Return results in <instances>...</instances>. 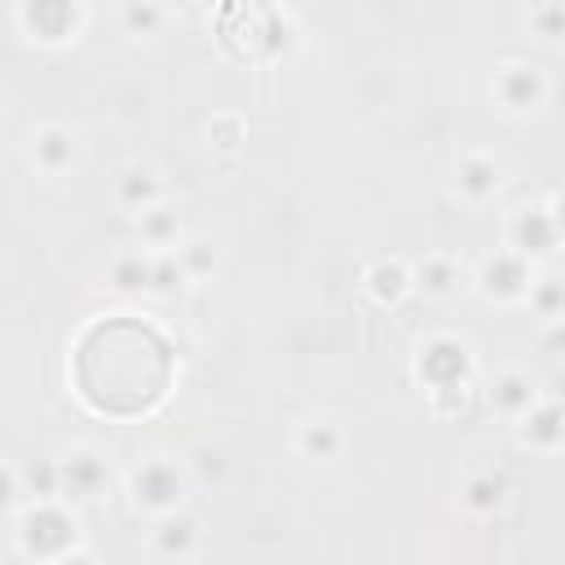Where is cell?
<instances>
[{
	"label": "cell",
	"mask_w": 565,
	"mask_h": 565,
	"mask_svg": "<svg viewBox=\"0 0 565 565\" xmlns=\"http://www.w3.org/2000/svg\"><path fill=\"white\" fill-rule=\"evenodd\" d=\"M9 525H13V543H18V552L26 561L57 565V561L88 556L79 516L62 499H35V503H26L18 516H9Z\"/></svg>",
	"instance_id": "obj_1"
},
{
	"label": "cell",
	"mask_w": 565,
	"mask_h": 565,
	"mask_svg": "<svg viewBox=\"0 0 565 565\" xmlns=\"http://www.w3.org/2000/svg\"><path fill=\"white\" fill-rule=\"evenodd\" d=\"M190 486H194L190 463L177 459V455H159V450L141 455V459L128 468V477H124V494H128L132 512H141V516H150V521H154V516H168V512H177V508H185Z\"/></svg>",
	"instance_id": "obj_2"
},
{
	"label": "cell",
	"mask_w": 565,
	"mask_h": 565,
	"mask_svg": "<svg viewBox=\"0 0 565 565\" xmlns=\"http://www.w3.org/2000/svg\"><path fill=\"white\" fill-rule=\"evenodd\" d=\"M547 93H552V79L539 62H525V57H512L503 66H494V79H490V97L499 102L503 115H534L547 106Z\"/></svg>",
	"instance_id": "obj_3"
},
{
	"label": "cell",
	"mask_w": 565,
	"mask_h": 565,
	"mask_svg": "<svg viewBox=\"0 0 565 565\" xmlns=\"http://www.w3.org/2000/svg\"><path fill=\"white\" fill-rule=\"evenodd\" d=\"M415 380L437 393V388H459L472 380V349L468 340L459 335H428L419 349H415Z\"/></svg>",
	"instance_id": "obj_4"
},
{
	"label": "cell",
	"mask_w": 565,
	"mask_h": 565,
	"mask_svg": "<svg viewBox=\"0 0 565 565\" xmlns=\"http://www.w3.org/2000/svg\"><path fill=\"white\" fill-rule=\"evenodd\" d=\"M472 282H477V291H481L490 305H521V300L530 296V282H534V260L503 243L499 252H490V256L477 265Z\"/></svg>",
	"instance_id": "obj_5"
},
{
	"label": "cell",
	"mask_w": 565,
	"mask_h": 565,
	"mask_svg": "<svg viewBox=\"0 0 565 565\" xmlns=\"http://www.w3.org/2000/svg\"><path fill=\"white\" fill-rule=\"evenodd\" d=\"M18 26L35 44H71L84 31V0H18Z\"/></svg>",
	"instance_id": "obj_6"
},
{
	"label": "cell",
	"mask_w": 565,
	"mask_h": 565,
	"mask_svg": "<svg viewBox=\"0 0 565 565\" xmlns=\"http://www.w3.org/2000/svg\"><path fill=\"white\" fill-rule=\"evenodd\" d=\"M57 459H62V499H71V503H97V499L110 494L115 472H110L106 450H97V446H71Z\"/></svg>",
	"instance_id": "obj_7"
},
{
	"label": "cell",
	"mask_w": 565,
	"mask_h": 565,
	"mask_svg": "<svg viewBox=\"0 0 565 565\" xmlns=\"http://www.w3.org/2000/svg\"><path fill=\"white\" fill-rule=\"evenodd\" d=\"M503 243L516 247L521 256H530L534 265L547 260L556 247H565V243H561V230H556V216H552L547 203H525V207H516V212L508 216V225H503Z\"/></svg>",
	"instance_id": "obj_8"
},
{
	"label": "cell",
	"mask_w": 565,
	"mask_h": 565,
	"mask_svg": "<svg viewBox=\"0 0 565 565\" xmlns=\"http://www.w3.org/2000/svg\"><path fill=\"white\" fill-rule=\"evenodd\" d=\"M362 291L366 300H375L380 309H397L411 291H415V265L406 256H375L362 269Z\"/></svg>",
	"instance_id": "obj_9"
},
{
	"label": "cell",
	"mask_w": 565,
	"mask_h": 565,
	"mask_svg": "<svg viewBox=\"0 0 565 565\" xmlns=\"http://www.w3.org/2000/svg\"><path fill=\"white\" fill-rule=\"evenodd\" d=\"M146 547H150V556H159V561H185V556H194V552L203 547V525H199L194 512L177 508V512H168V516H154V530H150Z\"/></svg>",
	"instance_id": "obj_10"
},
{
	"label": "cell",
	"mask_w": 565,
	"mask_h": 565,
	"mask_svg": "<svg viewBox=\"0 0 565 565\" xmlns=\"http://www.w3.org/2000/svg\"><path fill=\"white\" fill-rule=\"evenodd\" d=\"M455 194L463 203H490L499 190H503V163L486 150H468L455 159Z\"/></svg>",
	"instance_id": "obj_11"
},
{
	"label": "cell",
	"mask_w": 565,
	"mask_h": 565,
	"mask_svg": "<svg viewBox=\"0 0 565 565\" xmlns=\"http://www.w3.org/2000/svg\"><path fill=\"white\" fill-rule=\"evenodd\" d=\"M79 159V137L71 124H40L31 132V163L44 177H62L66 168H75Z\"/></svg>",
	"instance_id": "obj_12"
},
{
	"label": "cell",
	"mask_w": 565,
	"mask_h": 565,
	"mask_svg": "<svg viewBox=\"0 0 565 565\" xmlns=\"http://www.w3.org/2000/svg\"><path fill=\"white\" fill-rule=\"evenodd\" d=\"M486 397H490V411H494V415H503L508 424H516L543 393H539V384H534L530 371H521V366H503V371L490 380Z\"/></svg>",
	"instance_id": "obj_13"
},
{
	"label": "cell",
	"mask_w": 565,
	"mask_h": 565,
	"mask_svg": "<svg viewBox=\"0 0 565 565\" xmlns=\"http://www.w3.org/2000/svg\"><path fill=\"white\" fill-rule=\"evenodd\" d=\"M411 265H415V291L428 296V300H450V296L463 287V265H459L455 252L433 247V252H424V256L411 260Z\"/></svg>",
	"instance_id": "obj_14"
},
{
	"label": "cell",
	"mask_w": 565,
	"mask_h": 565,
	"mask_svg": "<svg viewBox=\"0 0 565 565\" xmlns=\"http://www.w3.org/2000/svg\"><path fill=\"white\" fill-rule=\"evenodd\" d=\"M516 441L530 450H556L565 446V406L552 397H539L521 419H516Z\"/></svg>",
	"instance_id": "obj_15"
},
{
	"label": "cell",
	"mask_w": 565,
	"mask_h": 565,
	"mask_svg": "<svg viewBox=\"0 0 565 565\" xmlns=\"http://www.w3.org/2000/svg\"><path fill=\"white\" fill-rule=\"evenodd\" d=\"M344 450V424L331 415H313L296 428V455L309 463H331Z\"/></svg>",
	"instance_id": "obj_16"
},
{
	"label": "cell",
	"mask_w": 565,
	"mask_h": 565,
	"mask_svg": "<svg viewBox=\"0 0 565 565\" xmlns=\"http://www.w3.org/2000/svg\"><path fill=\"white\" fill-rule=\"evenodd\" d=\"M115 199H119V207H128L132 216H141L146 207L163 203V181H159L154 168L128 163V168H119V177H115Z\"/></svg>",
	"instance_id": "obj_17"
},
{
	"label": "cell",
	"mask_w": 565,
	"mask_h": 565,
	"mask_svg": "<svg viewBox=\"0 0 565 565\" xmlns=\"http://www.w3.org/2000/svg\"><path fill=\"white\" fill-rule=\"evenodd\" d=\"M459 503H463V512H472V516H494V512L508 503V477L494 472V468L468 472L463 486H459Z\"/></svg>",
	"instance_id": "obj_18"
},
{
	"label": "cell",
	"mask_w": 565,
	"mask_h": 565,
	"mask_svg": "<svg viewBox=\"0 0 565 565\" xmlns=\"http://www.w3.org/2000/svg\"><path fill=\"white\" fill-rule=\"evenodd\" d=\"M18 472V490L26 503L35 499H62V459L44 455V459H26V463H13Z\"/></svg>",
	"instance_id": "obj_19"
},
{
	"label": "cell",
	"mask_w": 565,
	"mask_h": 565,
	"mask_svg": "<svg viewBox=\"0 0 565 565\" xmlns=\"http://www.w3.org/2000/svg\"><path fill=\"white\" fill-rule=\"evenodd\" d=\"M150 269H154V247H137V252H119L110 265H106V282L124 296L132 291H150Z\"/></svg>",
	"instance_id": "obj_20"
},
{
	"label": "cell",
	"mask_w": 565,
	"mask_h": 565,
	"mask_svg": "<svg viewBox=\"0 0 565 565\" xmlns=\"http://www.w3.org/2000/svg\"><path fill=\"white\" fill-rule=\"evenodd\" d=\"M137 230H141V243H146V247H154V252H168V247H177V243L185 238L181 216H177L168 203L146 207V212L137 216Z\"/></svg>",
	"instance_id": "obj_21"
},
{
	"label": "cell",
	"mask_w": 565,
	"mask_h": 565,
	"mask_svg": "<svg viewBox=\"0 0 565 565\" xmlns=\"http://www.w3.org/2000/svg\"><path fill=\"white\" fill-rule=\"evenodd\" d=\"M119 26L137 40H154L168 26V9L159 0H124L119 4Z\"/></svg>",
	"instance_id": "obj_22"
},
{
	"label": "cell",
	"mask_w": 565,
	"mask_h": 565,
	"mask_svg": "<svg viewBox=\"0 0 565 565\" xmlns=\"http://www.w3.org/2000/svg\"><path fill=\"white\" fill-rule=\"evenodd\" d=\"M177 256H181V265H185L190 282L207 278V274L221 265V247H216L207 234H185V238L177 243Z\"/></svg>",
	"instance_id": "obj_23"
},
{
	"label": "cell",
	"mask_w": 565,
	"mask_h": 565,
	"mask_svg": "<svg viewBox=\"0 0 565 565\" xmlns=\"http://www.w3.org/2000/svg\"><path fill=\"white\" fill-rule=\"evenodd\" d=\"M185 282H190V274H185V265H181V256H177V247H168V252H154V269H150V296H177V291H185Z\"/></svg>",
	"instance_id": "obj_24"
},
{
	"label": "cell",
	"mask_w": 565,
	"mask_h": 565,
	"mask_svg": "<svg viewBox=\"0 0 565 565\" xmlns=\"http://www.w3.org/2000/svg\"><path fill=\"white\" fill-rule=\"evenodd\" d=\"M525 305H530L539 318H556V313H565V278H552V274L539 278V274H534Z\"/></svg>",
	"instance_id": "obj_25"
},
{
	"label": "cell",
	"mask_w": 565,
	"mask_h": 565,
	"mask_svg": "<svg viewBox=\"0 0 565 565\" xmlns=\"http://www.w3.org/2000/svg\"><path fill=\"white\" fill-rule=\"evenodd\" d=\"M530 31L543 44H565V0H539L530 9Z\"/></svg>",
	"instance_id": "obj_26"
},
{
	"label": "cell",
	"mask_w": 565,
	"mask_h": 565,
	"mask_svg": "<svg viewBox=\"0 0 565 565\" xmlns=\"http://www.w3.org/2000/svg\"><path fill=\"white\" fill-rule=\"evenodd\" d=\"M243 137H247L243 115H212V124H207V141H212V146L238 150V146H243Z\"/></svg>",
	"instance_id": "obj_27"
},
{
	"label": "cell",
	"mask_w": 565,
	"mask_h": 565,
	"mask_svg": "<svg viewBox=\"0 0 565 565\" xmlns=\"http://www.w3.org/2000/svg\"><path fill=\"white\" fill-rule=\"evenodd\" d=\"M190 477L194 481H212V477H225V455L221 450H212V446H199L190 459Z\"/></svg>",
	"instance_id": "obj_28"
},
{
	"label": "cell",
	"mask_w": 565,
	"mask_h": 565,
	"mask_svg": "<svg viewBox=\"0 0 565 565\" xmlns=\"http://www.w3.org/2000/svg\"><path fill=\"white\" fill-rule=\"evenodd\" d=\"M539 349L552 353V358H565V313L543 318V327H539Z\"/></svg>",
	"instance_id": "obj_29"
},
{
	"label": "cell",
	"mask_w": 565,
	"mask_h": 565,
	"mask_svg": "<svg viewBox=\"0 0 565 565\" xmlns=\"http://www.w3.org/2000/svg\"><path fill=\"white\" fill-rule=\"evenodd\" d=\"M547 207H552V216H556V230H561V243H565V194L547 199Z\"/></svg>",
	"instance_id": "obj_30"
}]
</instances>
